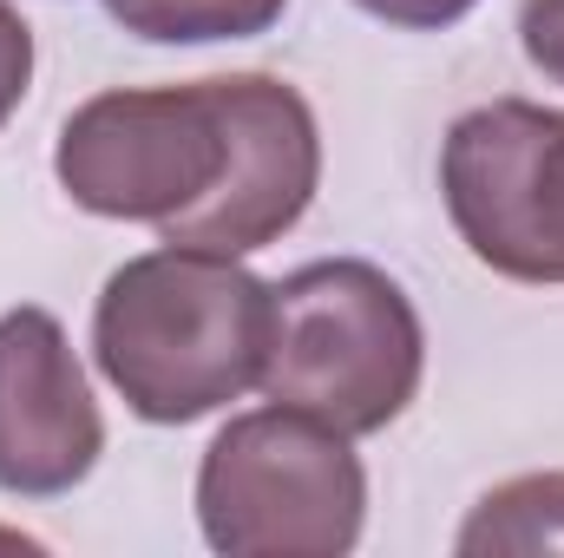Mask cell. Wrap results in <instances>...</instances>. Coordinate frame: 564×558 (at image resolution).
Masks as SVG:
<instances>
[{
    "label": "cell",
    "mask_w": 564,
    "mask_h": 558,
    "mask_svg": "<svg viewBox=\"0 0 564 558\" xmlns=\"http://www.w3.org/2000/svg\"><path fill=\"white\" fill-rule=\"evenodd\" d=\"M237 158L224 73L191 86H112L66 112L53 144L59 191L112 224H151L158 237L204 211Z\"/></svg>",
    "instance_id": "277c9868"
},
{
    "label": "cell",
    "mask_w": 564,
    "mask_h": 558,
    "mask_svg": "<svg viewBox=\"0 0 564 558\" xmlns=\"http://www.w3.org/2000/svg\"><path fill=\"white\" fill-rule=\"evenodd\" d=\"M26 86H33V26L0 0V126L20 112Z\"/></svg>",
    "instance_id": "30bf717a"
},
{
    "label": "cell",
    "mask_w": 564,
    "mask_h": 558,
    "mask_svg": "<svg viewBox=\"0 0 564 558\" xmlns=\"http://www.w3.org/2000/svg\"><path fill=\"white\" fill-rule=\"evenodd\" d=\"M440 197L459 244L506 282H564V112L492 99L453 119Z\"/></svg>",
    "instance_id": "5b68a950"
},
{
    "label": "cell",
    "mask_w": 564,
    "mask_h": 558,
    "mask_svg": "<svg viewBox=\"0 0 564 558\" xmlns=\"http://www.w3.org/2000/svg\"><path fill=\"white\" fill-rule=\"evenodd\" d=\"M355 7L375 13V20H388V26H408V33H440V26L466 20L479 0H355Z\"/></svg>",
    "instance_id": "7c38bea8"
},
{
    "label": "cell",
    "mask_w": 564,
    "mask_h": 558,
    "mask_svg": "<svg viewBox=\"0 0 564 558\" xmlns=\"http://www.w3.org/2000/svg\"><path fill=\"white\" fill-rule=\"evenodd\" d=\"M289 0H106V13L151 46H210L257 40L282 20Z\"/></svg>",
    "instance_id": "9c48e42d"
},
{
    "label": "cell",
    "mask_w": 564,
    "mask_h": 558,
    "mask_svg": "<svg viewBox=\"0 0 564 558\" xmlns=\"http://www.w3.org/2000/svg\"><path fill=\"white\" fill-rule=\"evenodd\" d=\"M368 519V466L355 433L302 408L224 420L197 466V526L224 558H341Z\"/></svg>",
    "instance_id": "3957f363"
},
{
    "label": "cell",
    "mask_w": 564,
    "mask_h": 558,
    "mask_svg": "<svg viewBox=\"0 0 564 558\" xmlns=\"http://www.w3.org/2000/svg\"><path fill=\"white\" fill-rule=\"evenodd\" d=\"M453 552H564V473H519V480L492 486L466 513Z\"/></svg>",
    "instance_id": "ba28073f"
},
{
    "label": "cell",
    "mask_w": 564,
    "mask_h": 558,
    "mask_svg": "<svg viewBox=\"0 0 564 558\" xmlns=\"http://www.w3.org/2000/svg\"><path fill=\"white\" fill-rule=\"evenodd\" d=\"M270 322L276 289L243 270V257L164 244L106 277L93 355L139 420L191 427L263 382Z\"/></svg>",
    "instance_id": "6da1fadb"
},
{
    "label": "cell",
    "mask_w": 564,
    "mask_h": 558,
    "mask_svg": "<svg viewBox=\"0 0 564 558\" xmlns=\"http://www.w3.org/2000/svg\"><path fill=\"white\" fill-rule=\"evenodd\" d=\"M106 453V415L53 309L0 315V493L59 500Z\"/></svg>",
    "instance_id": "52a82bcc"
},
{
    "label": "cell",
    "mask_w": 564,
    "mask_h": 558,
    "mask_svg": "<svg viewBox=\"0 0 564 558\" xmlns=\"http://www.w3.org/2000/svg\"><path fill=\"white\" fill-rule=\"evenodd\" d=\"M519 46L552 86H564V0H525L519 7Z\"/></svg>",
    "instance_id": "8fae6325"
},
{
    "label": "cell",
    "mask_w": 564,
    "mask_h": 558,
    "mask_svg": "<svg viewBox=\"0 0 564 558\" xmlns=\"http://www.w3.org/2000/svg\"><path fill=\"white\" fill-rule=\"evenodd\" d=\"M224 99H230V132H237L230 178L204 211L171 224L164 244L250 257V250L289 237L302 224V211L315 204L322 126H315L308 99L276 73H224Z\"/></svg>",
    "instance_id": "8992f818"
},
{
    "label": "cell",
    "mask_w": 564,
    "mask_h": 558,
    "mask_svg": "<svg viewBox=\"0 0 564 558\" xmlns=\"http://www.w3.org/2000/svg\"><path fill=\"white\" fill-rule=\"evenodd\" d=\"M276 289L263 395L341 433H381L421 395L426 329L401 282L368 257H322Z\"/></svg>",
    "instance_id": "7a4b0ae2"
}]
</instances>
